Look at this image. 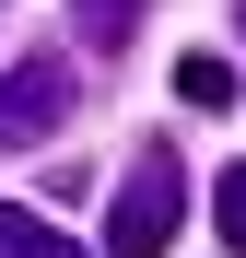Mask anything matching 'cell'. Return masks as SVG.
I'll return each mask as SVG.
<instances>
[{
    "mask_svg": "<svg viewBox=\"0 0 246 258\" xmlns=\"http://www.w3.org/2000/svg\"><path fill=\"white\" fill-rule=\"evenodd\" d=\"M176 211H188V164L164 141H141L129 176H117V200H106V258H164L176 246Z\"/></svg>",
    "mask_w": 246,
    "mask_h": 258,
    "instance_id": "cell-1",
    "label": "cell"
},
{
    "mask_svg": "<svg viewBox=\"0 0 246 258\" xmlns=\"http://www.w3.org/2000/svg\"><path fill=\"white\" fill-rule=\"evenodd\" d=\"M70 106H82V71H70V59H12V71H0V153L59 141Z\"/></svg>",
    "mask_w": 246,
    "mask_h": 258,
    "instance_id": "cell-2",
    "label": "cell"
},
{
    "mask_svg": "<svg viewBox=\"0 0 246 258\" xmlns=\"http://www.w3.org/2000/svg\"><path fill=\"white\" fill-rule=\"evenodd\" d=\"M0 258H94V246H70L47 211H24V200H0Z\"/></svg>",
    "mask_w": 246,
    "mask_h": 258,
    "instance_id": "cell-3",
    "label": "cell"
},
{
    "mask_svg": "<svg viewBox=\"0 0 246 258\" xmlns=\"http://www.w3.org/2000/svg\"><path fill=\"white\" fill-rule=\"evenodd\" d=\"M234 94H246V82H234V71L211 59V47H188V59H176V106H199V117H223Z\"/></svg>",
    "mask_w": 246,
    "mask_h": 258,
    "instance_id": "cell-4",
    "label": "cell"
},
{
    "mask_svg": "<svg viewBox=\"0 0 246 258\" xmlns=\"http://www.w3.org/2000/svg\"><path fill=\"white\" fill-rule=\"evenodd\" d=\"M70 24H82V47H129V35H141V0H70Z\"/></svg>",
    "mask_w": 246,
    "mask_h": 258,
    "instance_id": "cell-5",
    "label": "cell"
},
{
    "mask_svg": "<svg viewBox=\"0 0 246 258\" xmlns=\"http://www.w3.org/2000/svg\"><path fill=\"white\" fill-rule=\"evenodd\" d=\"M211 235L246 258V164H223V176H211Z\"/></svg>",
    "mask_w": 246,
    "mask_h": 258,
    "instance_id": "cell-6",
    "label": "cell"
},
{
    "mask_svg": "<svg viewBox=\"0 0 246 258\" xmlns=\"http://www.w3.org/2000/svg\"><path fill=\"white\" fill-rule=\"evenodd\" d=\"M234 24H246V0H234Z\"/></svg>",
    "mask_w": 246,
    "mask_h": 258,
    "instance_id": "cell-7",
    "label": "cell"
}]
</instances>
